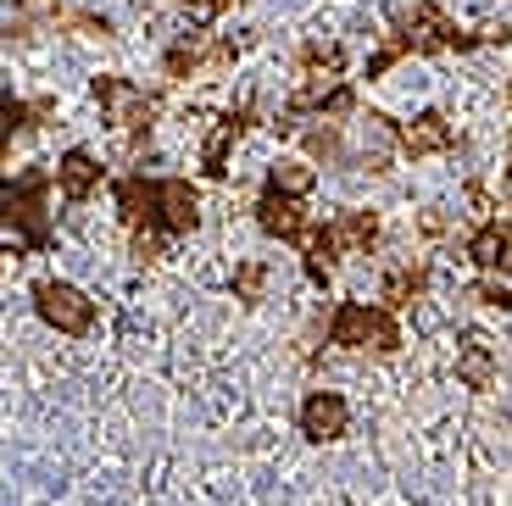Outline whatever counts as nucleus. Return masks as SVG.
Returning <instances> with one entry per match:
<instances>
[{"instance_id":"22","label":"nucleus","mask_w":512,"mask_h":506,"mask_svg":"<svg viewBox=\"0 0 512 506\" xmlns=\"http://www.w3.org/2000/svg\"><path fill=\"white\" fill-rule=\"evenodd\" d=\"M268 295V262H256V256H245L240 267H234V301L256 306Z\"/></svg>"},{"instance_id":"16","label":"nucleus","mask_w":512,"mask_h":506,"mask_svg":"<svg viewBox=\"0 0 512 506\" xmlns=\"http://www.w3.org/2000/svg\"><path fill=\"white\" fill-rule=\"evenodd\" d=\"M457 379L468 384V390H490V384H496V351H490V340L468 334V345L457 351Z\"/></svg>"},{"instance_id":"19","label":"nucleus","mask_w":512,"mask_h":506,"mask_svg":"<svg viewBox=\"0 0 512 506\" xmlns=\"http://www.w3.org/2000/svg\"><path fill=\"white\" fill-rule=\"evenodd\" d=\"M201 62H206V34H184L179 45L162 56V73L167 78H195V73H201Z\"/></svg>"},{"instance_id":"14","label":"nucleus","mask_w":512,"mask_h":506,"mask_svg":"<svg viewBox=\"0 0 512 506\" xmlns=\"http://www.w3.org/2000/svg\"><path fill=\"white\" fill-rule=\"evenodd\" d=\"M240 128H245V112H229V117H218V123L206 128V145H201L206 178H223V173H229V151H234V140H240Z\"/></svg>"},{"instance_id":"26","label":"nucleus","mask_w":512,"mask_h":506,"mask_svg":"<svg viewBox=\"0 0 512 506\" xmlns=\"http://www.w3.org/2000/svg\"><path fill=\"white\" fill-rule=\"evenodd\" d=\"M179 6H190V17H201V23H218V17L234 12L240 0H179Z\"/></svg>"},{"instance_id":"1","label":"nucleus","mask_w":512,"mask_h":506,"mask_svg":"<svg viewBox=\"0 0 512 506\" xmlns=\"http://www.w3.org/2000/svg\"><path fill=\"white\" fill-rule=\"evenodd\" d=\"M51 173L45 167H28L23 178H6V195H0V217H6V251L12 256H34L51 245Z\"/></svg>"},{"instance_id":"5","label":"nucleus","mask_w":512,"mask_h":506,"mask_svg":"<svg viewBox=\"0 0 512 506\" xmlns=\"http://www.w3.org/2000/svg\"><path fill=\"white\" fill-rule=\"evenodd\" d=\"M34 312L45 317L56 334H67V340H84V334L95 329V301L67 279H39L34 284Z\"/></svg>"},{"instance_id":"27","label":"nucleus","mask_w":512,"mask_h":506,"mask_svg":"<svg viewBox=\"0 0 512 506\" xmlns=\"http://www.w3.org/2000/svg\"><path fill=\"white\" fill-rule=\"evenodd\" d=\"M134 256H140V262H156V256H162V228H140V234H134Z\"/></svg>"},{"instance_id":"11","label":"nucleus","mask_w":512,"mask_h":506,"mask_svg":"<svg viewBox=\"0 0 512 506\" xmlns=\"http://www.w3.org/2000/svg\"><path fill=\"white\" fill-rule=\"evenodd\" d=\"M468 256L479 273H507L512 279V223H485L468 234Z\"/></svg>"},{"instance_id":"4","label":"nucleus","mask_w":512,"mask_h":506,"mask_svg":"<svg viewBox=\"0 0 512 506\" xmlns=\"http://www.w3.org/2000/svg\"><path fill=\"white\" fill-rule=\"evenodd\" d=\"M95 101H101L106 123H112L117 134H128V151H140V145L151 140L156 101L145 95L140 84H128V78H117V73H101L95 78Z\"/></svg>"},{"instance_id":"12","label":"nucleus","mask_w":512,"mask_h":506,"mask_svg":"<svg viewBox=\"0 0 512 506\" xmlns=\"http://www.w3.org/2000/svg\"><path fill=\"white\" fill-rule=\"evenodd\" d=\"M201 223V195L190 178H162V234H190Z\"/></svg>"},{"instance_id":"20","label":"nucleus","mask_w":512,"mask_h":506,"mask_svg":"<svg viewBox=\"0 0 512 506\" xmlns=\"http://www.w3.org/2000/svg\"><path fill=\"white\" fill-rule=\"evenodd\" d=\"M268 190H279V195H301V201H307V190H312V167H307V162H295V156H279V162L268 167Z\"/></svg>"},{"instance_id":"2","label":"nucleus","mask_w":512,"mask_h":506,"mask_svg":"<svg viewBox=\"0 0 512 506\" xmlns=\"http://www.w3.org/2000/svg\"><path fill=\"white\" fill-rule=\"evenodd\" d=\"M507 34L512 28H496V34H462L435 0H423V6H412V12L396 17V34L390 39L401 45V56H435V51H479V45H496V39H507Z\"/></svg>"},{"instance_id":"23","label":"nucleus","mask_w":512,"mask_h":506,"mask_svg":"<svg viewBox=\"0 0 512 506\" xmlns=\"http://www.w3.org/2000/svg\"><path fill=\"white\" fill-rule=\"evenodd\" d=\"M301 140H307V151L318 156V162H340V156H346V134H340V123H329V117H318V128H307Z\"/></svg>"},{"instance_id":"8","label":"nucleus","mask_w":512,"mask_h":506,"mask_svg":"<svg viewBox=\"0 0 512 506\" xmlns=\"http://www.w3.org/2000/svg\"><path fill=\"white\" fill-rule=\"evenodd\" d=\"M256 228H262L268 240H290V245H301V234L312 228L307 201H301V195L262 190V201H256Z\"/></svg>"},{"instance_id":"15","label":"nucleus","mask_w":512,"mask_h":506,"mask_svg":"<svg viewBox=\"0 0 512 506\" xmlns=\"http://www.w3.org/2000/svg\"><path fill=\"white\" fill-rule=\"evenodd\" d=\"M329 228H334L340 256H368L379 245V212H340Z\"/></svg>"},{"instance_id":"17","label":"nucleus","mask_w":512,"mask_h":506,"mask_svg":"<svg viewBox=\"0 0 512 506\" xmlns=\"http://www.w3.org/2000/svg\"><path fill=\"white\" fill-rule=\"evenodd\" d=\"M423 290H429V267H423V262H401V267H390V279H384L379 301L396 312V306H412Z\"/></svg>"},{"instance_id":"21","label":"nucleus","mask_w":512,"mask_h":506,"mask_svg":"<svg viewBox=\"0 0 512 506\" xmlns=\"http://www.w3.org/2000/svg\"><path fill=\"white\" fill-rule=\"evenodd\" d=\"M0 117H6V145H12V134L39 128V117H51V101H17V95H6V101H0Z\"/></svg>"},{"instance_id":"9","label":"nucleus","mask_w":512,"mask_h":506,"mask_svg":"<svg viewBox=\"0 0 512 506\" xmlns=\"http://www.w3.org/2000/svg\"><path fill=\"white\" fill-rule=\"evenodd\" d=\"M117 212H123V223L134 234L140 228H162V178H140V173L117 178Z\"/></svg>"},{"instance_id":"10","label":"nucleus","mask_w":512,"mask_h":506,"mask_svg":"<svg viewBox=\"0 0 512 506\" xmlns=\"http://www.w3.org/2000/svg\"><path fill=\"white\" fill-rule=\"evenodd\" d=\"M396 140H401V156H440V151H451L457 145V134H451V123H446V112H418L412 123H401L396 128Z\"/></svg>"},{"instance_id":"18","label":"nucleus","mask_w":512,"mask_h":506,"mask_svg":"<svg viewBox=\"0 0 512 506\" xmlns=\"http://www.w3.org/2000/svg\"><path fill=\"white\" fill-rule=\"evenodd\" d=\"M323 73H346V51L340 45H323V39H312V45H301V56H295V78H323Z\"/></svg>"},{"instance_id":"24","label":"nucleus","mask_w":512,"mask_h":506,"mask_svg":"<svg viewBox=\"0 0 512 506\" xmlns=\"http://www.w3.org/2000/svg\"><path fill=\"white\" fill-rule=\"evenodd\" d=\"M468 295L485 301V306H512V279H507V273H479V284Z\"/></svg>"},{"instance_id":"13","label":"nucleus","mask_w":512,"mask_h":506,"mask_svg":"<svg viewBox=\"0 0 512 506\" xmlns=\"http://www.w3.org/2000/svg\"><path fill=\"white\" fill-rule=\"evenodd\" d=\"M56 190H62L67 201H90V195L101 190V162H95L90 151H67L62 162H56Z\"/></svg>"},{"instance_id":"6","label":"nucleus","mask_w":512,"mask_h":506,"mask_svg":"<svg viewBox=\"0 0 512 506\" xmlns=\"http://www.w3.org/2000/svg\"><path fill=\"white\" fill-rule=\"evenodd\" d=\"M346 429H351V406L340 390H312L307 401H301V434H307L312 445L346 440Z\"/></svg>"},{"instance_id":"29","label":"nucleus","mask_w":512,"mask_h":506,"mask_svg":"<svg viewBox=\"0 0 512 506\" xmlns=\"http://www.w3.org/2000/svg\"><path fill=\"white\" fill-rule=\"evenodd\" d=\"M501 201L512 206V167H507V173H501Z\"/></svg>"},{"instance_id":"7","label":"nucleus","mask_w":512,"mask_h":506,"mask_svg":"<svg viewBox=\"0 0 512 506\" xmlns=\"http://www.w3.org/2000/svg\"><path fill=\"white\" fill-rule=\"evenodd\" d=\"M396 128L401 123H390L384 112H368V117H357V145H351V162H362L368 173H390V162L401 156V140H396Z\"/></svg>"},{"instance_id":"28","label":"nucleus","mask_w":512,"mask_h":506,"mask_svg":"<svg viewBox=\"0 0 512 506\" xmlns=\"http://www.w3.org/2000/svg\"><path fill=\"white\" fill-rule=\"evenodd\" d=\"M418 228H423V234H429V240H446V234H451V217L440 212V206H429V212L418 217Z\"/></svg>"},{"instance_id":"25","label":"nucleus","mask_w":512,"mask_h":506,"mask_svg":"<svg viewBox=\"0 0 512 506\" xmlns=\"http://www.w3.org/2000/svg\"><path fill=\"white\" fill-rule=\"evenodd\" d=\"M234 62H240V45H234V39H206V62H201V73H229Z\"/></svg>"},{"instance_id":"3","label":"nucleus","mask_w":512,"mask_h":506,"mask_svg":"<svg viewBox=\"0 0 512 506\" xmlns=\"http://www.w3.org/2000/svg\"><path fill=\"white\" fill-rule=\"evenodd\" d=\"M329 345L340 351H373V356H396L401 351V323L390 306L373 301H340L329 312Z\"/></svg>"}]
</instances>
